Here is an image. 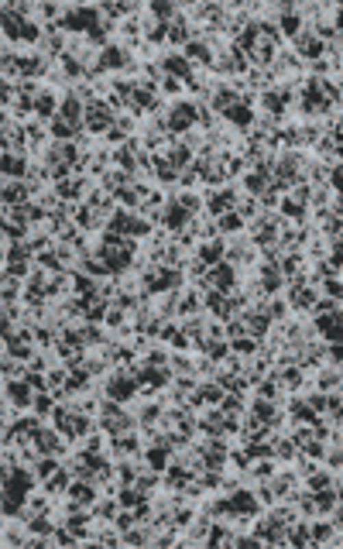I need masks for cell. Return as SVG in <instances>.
I'll return each mask as SVG.
<instances>
[{"instance_id": "cell-1", "label": "cell", "mask_w": 343, "mask_h": 549, "mask_svg": "<svg viewBox=\"0 0 343 549\" xmlns=\"http://www.w3.org/2000/svg\"><path fill=\"white\" fill-rule=\"evenodd\" d=\"M31 203V189L25 179H4V206H25Z\"/></svg>"}, {"instance_id": "cell-2", "label": "cell", "mask_w": 343, "mask_h": 549, "mask_svg": "<svg viewBox=\"0 0 343 549\" xmlns=\"http://www.w3.org/2000/svg\"><path fill=\"white\" fill-rule=\"evenodd\" d=\"M158 97H165L168 103L186 100V79H179V76H168V73H165V79L158 83Z\"/></svg>"}, {"instance_id": "cell-3", "label": "cell", "mask_w": 343, "mask_h": 549, "mask_svg": "<svg viewBox=\"0 0 343 549\" xmlns=\"http://www.w3.org/2000/svg\"><path fill=\"white\" fill-rule=\"evenodd\" d=\"M62 470V457H55V453H45V457H38V463H35V477H38V484L42 481H49V477H55Z\"/></svg>"}, {"instance_id": "cell-4", "label": "cell", "mask_w": 343, "mask_h": 549, "mask_svg": "<svg viewBox=\"0 0 343 549\" xmlns=\"http://www.w3.org/2000/svg\"><path fill=\"white\" fill-rule=\"evenodd\" d=\"M216 227H220V233H223V237H230V233L244 230V216H240L237 209H227V213H220V216H216Z\"/></svg>"}, {"instance_id": "cell-5", "label": "cell", "mask_w": 343, "mask_h": 549, "mask_svg": "<svg viewBox=\"0 0 343 549\" xmlns=\"http://www.w3.org/2000/svg\"><path fill=\"white\" fill-rule=\"evenodd\" d=\"M31 412H35V416H42V419H52V412H55V398H52V392H42V395H35V402H31Z\"/></svg>"}, {"instance_id": "cell-6", "label": "cell", "mask_w": 343, "mask_h": 549, "mask_svg": "<svg viewBox=\"0 0 343 549\" xmlns=\"http://www.w3.org/2000/svg\"><path fill=\"white\" fill-rule=\"evenodd\" d=\"M49 134H52V141H73V134H76V127H73L69 120H62V117H55V120L49 124Z\"/></svg>"}, {"instance_id": "cell-7", "label": "cell", "mask_w": 343, "mask_h": 549, "mask_svg": "<svg viewBox=\"0 0 343 549\" xmlns=\"http://www.w3.org/2000/svg\"><path fill=\"white\" fill-rule=\"evenodd\" d=\"M329 189H333L336 196H343V165H336V168H333V179H329Z\"/></svg>"}]
</instances>
